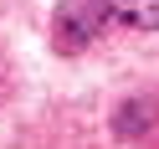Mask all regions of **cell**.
Masks as SVG:
<instances>
[{
	"mask_svg": "<svg viewBox=\"0 0 159 149\" xmlns=\"http://www.w3.org/2000/svg\"><path fill=\"white\" fill-rule=\"evenodd\" d=\"M113 16H123L139 31H159V0H113Z\"/></svg>",
	"mask_w": 159,
	"mask_h": 149,
	"instance_id": "cell-3",
	"label": "cell"
},
{
	"mask_svg": "<svg viewBox=\"0 0 159 149\" xmlns=\"http://www.w3.org/2000/svg\"><path fill=\"white\" fill-rule=\"evenodd\" d=\"M108 16H113V0H57L52 11V41L62 52H82L103 36Z\"/></svg>",
	"mask_w": 159,
	"mask_h": 149,
	"instance_id": "cell-1",
	"label": "cell"
},
{
	"mask_svg": "<svg viewBox=\"0 0 159 149\" xmlns=\"http://www.w3.org/2000/svg\"><path fill=\"white\" fill-rule=\"evenodd\" d=\"M154 118H159L154 98H139V103H123V113L113 118V134H118V139H134V134H144V128H154Z\"/></svg>",
	"mask_w": 159,
	"mask_h": 149,
	"instance_id": "cell-2",
	"label": "cell"
}]
</instances>
